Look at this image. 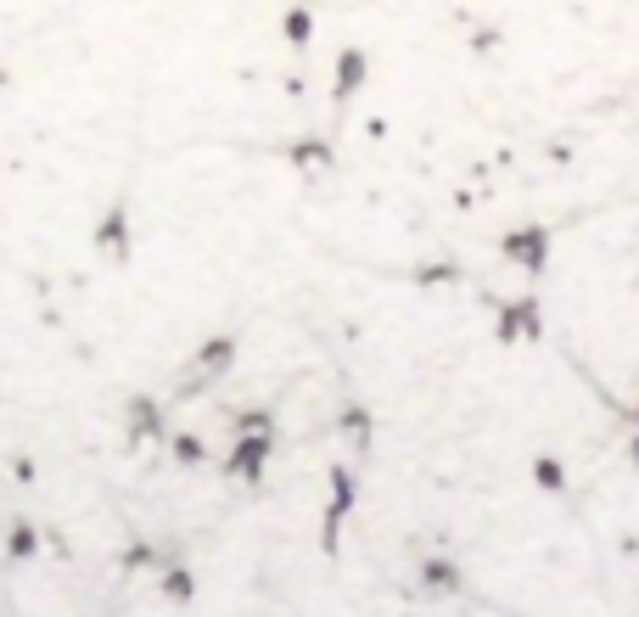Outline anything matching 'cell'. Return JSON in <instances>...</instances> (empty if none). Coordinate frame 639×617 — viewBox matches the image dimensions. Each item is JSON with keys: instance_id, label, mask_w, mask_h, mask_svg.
<instances>
[{"instance_id": "6da1fadb", "label": "cell", "mask_w": 639, "mask_h": 617, "mask_svg": "<svg viewBox=\"0 0 639 617\" xmlns=\"http://www.w3.org/2000/svg\"><path fill=\"white\" fill-rule=\"evenodd\" d=\"M499 259H511L516 270H527V275H544V259H550V230H544V225L511 230V236L499 242Z\"/></svg>"}, {"instance_id": "7a4b0ae2", "label": "cell", "mask_w": 639, "mask_h": 617, "mask_svg": "<svg viewBox=\"0 0 639 617\" xmlns=\"http://www.w3.org/2000/svg\"><path fill=\"white\" fill-rule=\"evenodd\" d=\"M270 455H275V432H236L225 472L242 477V483H258V477H264V460H270Z\"/></svg>"}, {"instance_id": "3957f363", "label": "cell", "mask_w": 639, "mask_h": 617, "mask_svg": "<svg viewBox=\"0 0 639 617\" xmlns=\"http://www.w3.org/2000/svg\"><path fill=\"white\" fill-rule=\"evenodd\" d=\"M544 309H539V298L527 292V298H516V303H499V320H494V331H499V343H516V337H539L544 331Z\"/></svg>"}, {"instance_id": "277c9868", "label": "cell", "mask_w": 639, "mask_h": 617, "mask_svg": "<svg viewBox=\"0 0 639 617\" xmlns=\"http://www.w3.org/2000/svg\"><path fill=\"white\" fill-rule=\"evenodd\" d=\"M90 242H96V253H107V259H118V264L129 259V202L124 197L107 208V219L96 225V236H90Z\"/></svg>"}, {"instance_id": "5b68a950", "label": "cell", "mask_w": 639, "mask_h": 617, "mask_svg": "<svg viewBox=\"0 0 639 617\" xmlns=\"http://www.w3.org/2000/svg\"><path fill=\"white\" fill-rule=\"evenodd\" d=\"M354 511V477L348 466H331V505H326V550H337V528Z\"/></svg>"}, {"instance_id": "8992f818", "label": "cell", "mask_w": 639, "mask_h": 617, "mask_svg": "<svg viewBox=\"0 0 639 617\" xmlns=\"http://www.w3.org/2000/svg\"><path fill=\"white\" fill-rule=\"evenodd\" d=\"M124 427H129V444H157V438H163V410H157L152 399H129Z\"/></svg>"}, {"instance_id": "52a82bcc", "label": "cell", "mask_w": 639, "mask_h": 617, "mask_svg": "<svg viewBox=\"0 0 639 617\" xmlns=\"http://www.w3.org/2000/svg\"><path fill=\"white\" fill-rule=\"evenodd\" d=\"M331 141H320V135H303V141L286 146V163H298V169H331Z\"/></svg>"}, {"instance_id": "ba28073f", "label": "cell", "mask_w": 639, "mask_h": 617, "mask_svg": "<svg viewBox=\"0 0 639 617\" xmlns=\"http://www.w3.org/2000/svg\"><path fill=\"white\" fill-rule=\"evenodd\" d=\"M365 68H370L365 51H354V45H348V51L337 57V101H348L359 85H365Z\"/></svg>"}, {"instance_id": "9c48e42d", "label": "cell", "mask_w": 639, "mask_h": 617, "mask_svg": "<svg viewBox=\"0 0 639 617\" xmlns=\"http://www.w3.org/2000/svg\"><path fill=\"white\" fill-rule=\"evenodd\" d=\"M230 359H236V337H213V343H202V354H197V365L208 376H219L230 365Z\"/></svg>"}, {"instance_id": "30bf717a", "label": "cell", "mask_w": 639, "mask_h": 617, "mask_svg": "<svg viewBox=\"0 0 639 617\" xmlns=\"http://www.w3.org/2000/svg\"><path fill=\"white\" fill-rule=\"evenodd\" d=\"M281 34H286L292 45H309V34H314V12H309V6H292V12L281 17Z\"/></svg>"}, {"instance_id": "8fae6325", "label": "cell", "mask_w": 639, "mask_h": 617, "mask_svg": "<svg viewBox=\"0 0 639 617\" xmlns=\"http://www.w3.org/2000/svg\"><path fill=\"white\" fill-rule=\"evenodd\" d=\"M533 483L550 488V494H561V488H567V472H561V460H555V455H539V460H533Z\"/></svg>"}, {"instance_id": "7c38bea8", "label": "cell", "mask_w": 639, "mask_h": 617, "mask_svg": "<svg viewBox=\"0 0 639 617\" xmlns=\"http://www.w3.org/2000/svg\"><path fill=\"white\" fill-rule=\"evenodd\" d=\"M169 449H174V460H180V466H202V455H208L197 432H174V438H169Z\"/></svg>"}, {"instance_id": "4fadbf2b", "label": "cell", "mask_w": 639, "mask_h": 617, "mask_svg": "<svg viewBox=\"0 0 639 617\" xmlns=\"http://www.w3.org/2000/svg\"><path fill=\"white\" fill-rule=\"evenodd\" d=\"M342 432H348V438H354L359 449L370 444V416L359 410V404H342Z\"/></svg>"}, {"instance_id": "5bb4252c", "label": "cell", "mask_w": 639, "mask_h": 617, "mask_svg": "<svg viewBox=\"0 0 639 617\" xmlns=\"http://www.w3.org/2000/svg\"><path fill=\"white\" fill-rule=\"evenodd\" d=\"M455 264H421V270H415V287H449V281H455Z\"/></svg>"}, {"instance_id": "9a60e30c", "label": "cell", "mask_w": 639, "mask_h": 617, "mask_svg": "<svg viewBox=\"0 0 639 617\" xmlns=\"http://www.w3.org/2000/svg\"><path fill=\"white\" fill-rule=\"evenodd\" d=\"M6 550H12V556H34V550H40V545H34V528H29V522H12V533H6Z\"/></svg>"}, {"instance_id": "2e32d148", "label": "cell", "mask_w": 639, "mask_h": 617, "mask_svg": "<svg viewBox=\"0 0 639 617\" xmlns=\"http://www.w3.org/2000/svg\"><path fill=\"white\" fill-rule=\"evenodd\" d=\"M426 584H443V589H460V573L449 561H426Z\"/></svg>"}, {"instance_id": "e0dca14e", "label": "cell", "mask_w": 639, "mask_h": 617, "mask_svg": "<svg viewBox=\"0 0 639 617\" xmlns=\"http://www.w3.org/2000/svg\"><path fill=\"white\" fill-rule=\"evenodd\" d=\"M236 432H275V421L264 416V410H242V416H236Z\"/></svg>"}, {"instance_id": "ac0fdd59", "label": "cell", "mask_w": 639, "mask_h": 617, "mask_svg": "<svg viewBox=\"0 0 639 617\" xmlns=\"http://www.w3.org/2000/svg\"><path fill=\"white\" fill-rule=\"evenodd\" d=\"M163 595L169 601H191V573H169L163 578Z\"/></svg>"}, {"instance_id": "d6986e66", "label": "cell", "mask_w": 639, "mask_h": 617, "mask_svg": "<svg viewBox=\"0 0 639 617\" xmlns=\"http://www.w3.org/2000/svg\"><path fill=\"white\" fill-rule=\"evenodd\" d=\"M628 455H634V466H639V427H634V444H628Z\"/></svg>"}, {"instance_id": "ffe728a7", "label": "cell", "mask_w": 639, "mask_h": 617, "mask_svg": "<svg viewBox=\"0 0 639 617\" xmlns=\"http://www.w3.org/2000/svg\"><path fill=\"white\" fill-rule=\"evenodd\" d=\"M634 427H639V404H634Z\"/></svg>"}]
</instances>
